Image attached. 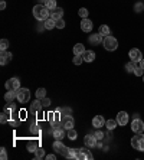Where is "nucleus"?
<instances>
[{
	"instance_id": "f257e3e1",
	"label": "nucleus",
	"mask_w": 144,
	"mask_h": 160,
	"mask_svg": "<svg viewBox=\"0 0 144 160\" xmlns=\"http://www.w3.org/2000/svg\"><path fill=\"white\" fill-rule=\"evenodd\" d=\"M33 16H35L36 20L45 22L46 19L51 18V10H48L45 4H36V6L33 8Z\"/></svg>"
},
{
	"instance_id": "f03ea898",
	"label": "nucleus",
	"mask_w": 144,
	"mask_h": 160,
	"mask_svg": "<svg viewBox=\"0 0 144 160\" xmlns=\"http://www.w3.org/2000/svg\"><path fill=\"white\" fill-rule=\"evenodd\" d=\"M131 146L138 152H144V134L137 133L133 138H131Z\"/></svg>"
},
{
	"instance_id": "7ed1b4c3",
	"label": "nucleus",
	"mask_w": 144,
	"mask_h": 160,
	"mask_svg": "<svg viewBox=\"0 0 144 160\" xmlns=\"http://www.w3.org/2000/svg\"><path fill=\"white\" fill-rule=\"evenodd\" d=\"M102 45H104V48L107 49V51H115V49L118 48V42H117V39H115L114 36H111V35L104 36Z\"/></svg>"
},
{
	"instance_id": "20e7f679",
	"label": "nucleus",
	"mask_w": 144,
	"mask_h": 160,
	"mask_svg": "<svg viewBox=\"0 0 144 160\" xmlns=\"http://www.w3.org/2000/svg\"><path fill=\"white\" fill-rule=\"evenodd\" d=\"M53 150H55L56 153H59L61 156L69 159V147H67L61 140H56V142L53 143Z\"/></svg>"
},
{
	"instance_id": "39448f33",
	"label": "nucleus",
	"mask_w": 144,
	"mask_h": 160,
	"mask_svg": "<svg viewBox=\"0 0 144 160\" xmlns=\"http://www.w3.org/2000/svg\"><path fill=\"white\" fill-rule=\"evenodd\" d=\"M30 100V91L27 88H19L17 89V101L20 104H26Z\"/></svg>"
},
{
	"instance_id": "423d86ee",
	"label": "nucleus",
	"mask_w": 144,
	"mask_h": 160,
	"mask_svg": "<svg viewBox=\"0 0 144 160\" xmlns=\"http://www.w3.org/2000/svg\"><path fill=\"white\" fill-rule=\"evenodd\" d=\"M65 136H67L65 127H63L62 124H61V126L55 124V126H53V137H55L56 140H62V138H65Z\"/></svg>"
},
{
	"instance_id": "0eeeda50",
	"label": "nucleus",
	"mask_w": 144,
	"mask_h": 160,
	"mask_svg": "<svg viewBox=\"0 0 144 160\" xmlns=\"http://www.w3.org/2000/svg\"><path fill=\"white\" fill-rule=\"evenodd\" d=\"M131 130H133L136 134L137 133H143L144 131V123L140 118H134L133 123H131Z\"/></svg>"
},
{
	"instance_id": "6e6552de",
	"label": "nucleus",
	"mask_w": 144,
	"mask_h": 160,
	"mask_svg": "<svg viewBox=\"0 0 144 160\" xmlns=\"http://www.w3.org/2000/svg\"><path fill=\"white\" fill-rule=\"evenodd\" d=\"M128 56H130V59L133 61V62H140L141 59H143V53H141V51L140 49H131V51H130L128 52Z\"/></svg>"
},
{
	"instance_id": "1a4fd4ad",
	"label": "nucleus",
	"mask_w": 144,
	"mask_h": 160,
	"mask_svg": "<svg viewBox=\"0 0 144 160\" xmlns=\"http://www.w3.org/2000/svg\"><path fill=\"white\" fill-rule=\"evenodd\" d=\"M19 88H20V79L16 78V77L10 78L6 82V89H15V91H17Z\"/></svg>"
},
{
	"instance_id": "9d476101",
	"label": "nucleus",
	"mask_w": 144,
	"mask_h": 160,
	"mask_svg": "<svg viewBox=\"0 0 144 160\" xmlns=\"http://www.w3.org/2000/svg\"><path fill=\"white\" fill-rule=\"evenodd\" d=\"M42 108H43V104H42V100H39V98H36V100L30 104L29 107V111L30 112H39L42 111Z\"/></svg>"
},
{
	"instance_id": "9b49d317",
	"label": "nucleus",
	"mask_w": 144,
	"mask_h": 160,
	"mask_svg": "<svg viewBox=\"0 0 144 160\" xmlns=\"http://www.w3.org/2000/svg\"><path fill=\"white\" fill-rule=\"evenodd\" d=\"M97 137H95V134H87L84 138V143L87 147H94V146H97Z\"/></svg>"
},
{
	"instance_id": "f8f14e48",
	"label": "nucleus",
	"mask_w": 144,
	"mask_h": 160,
	"mask_svg": "<svg viewBox=\"0 0 144 160\" xmlns=\"http://www.w3.org/2000/svg\"><path fill=\"white\" fill-rule=\"evenodd\" d=\"M81 29H82V32H85V33H89V32L92 30V22H91L88 18L82 19L81 20Z\"/></svg>"
},
{
	"instance_id": "ddd939ff",
	"label": "nucleus",
	"mask_w": 144,
	"mask_h": 160,
	"mask_svg": "<svg viewBox=\"0 0 144 160\" xmlns=\"http://www.w3.org/2000/svg\"><path fill=\"white\" fill-rule=\"evenodd\" d=\"M12 58H13L12 52H7V51H2V55H0V63H2V65H7V63L12 61Z\"/></svg>"
},
{
	"instance_id": "4468645a",
	"label": "nucleus",
	"mask_w": 144,
	"mask_h": 160,
	"mask_svg": "<svg viewBox=\"0 0 144 160\" xmlns=\"http://www.w3.org/2000/svg\"><path fill=\"white\" fill-rule=\"evenodd\" d=\"M92 154H91V152L88 150V147H82V149H79V160H91L92 159Z\"/></svg>"
},
{
	"instance_id": "2eb2a0df",
	"label": "nucleus",
	"mask_w": 144,
	"mask_h": 160,
	"mask_svg": "<svg viewBox=\"0 0 144 160\" xmlns=\"http://www.w3.org/2000/svg\"><path fill=\"white\" fill-rule=\"evenodd\" d=\"M88 41H89V43H92V45H100L104 41V36L101 33H92V35H89Z\"/></svg>"
},
{
	"instance_id": "dca6fc26",
	"label": "nucleus",
	"mask_w": 144,
	"mask_h": 160,
	"mask_svg": "<svg viewBox=\"0 0 144 160\" xmlns=\"http://www.w3.org/2000/svg\"><path fill=\"white\" fill-rule=\"evenodd\" d=\"M117 121H118L120 126H126V124L128 123V114H127L126 111H120L118 114H117Z\"/></svg>"
},
{
	"instance_id": "f3484780",
	"label": "nucleus",
	"mask_w": 144,
	"mask_h": 160,
	"mask_svg": "<svg viewBox=\"0 0 144 160\" xmlns=\"http://www.w3.org/2000/svg\"><path fill=\"white\" fill-rule=\"evenodd\" d=\"M102 126H105V120L102 116H95L92 118V127L94 128H101Z\"/></svg>"
},
{
	"instance_id": "a211bd4d",
	"label": "nucleus",
	"mask_w": 144,
	"mask_h": 160,
	"mask_svg": "<svg viewBox=\"0 0 144 160\" xmlns=\"http://www.w3.org/2000/svg\"><path fill=\"white\" fill-rule=\"evenodd\" d=\"M4 100L7 102H12L13 100H17V91L15 89H7V92L4 94Z\"/></svg>"
},
{
	"instance_id": "6ab92c4d",
	"label": "nucleus",
	"mask_w": 144,
	"mask_h": 160,
	"mask_svg": "<svg viewBox=\"0 0 144 160\" xmlns=\"http://www.w3.org/2000/svg\"><path fill=\"white\" fill-rule=\"evenodd\" d=\"M49 121L52 123V126H55V124L61 123V112L59 111H55V112H51L49 114Z\"/></svg>"
},
{
	"instance_id": "aec40b11",
	"label": "nucleus",
	"mask_w": 144,
	"mask_h": 160,
	"mask_svg": "<svg viewBox=\"0 0 144 160\" xmlns=\"http://www.w3.org/2000/svg\"><path fill=\"white\" fill-rule=\"evenodd\" d=\"M63 16V9L62 8H56L55 10L51 12V18L53 19V20H58V19H62Z\"/></svg>"
},
{
	"instance_id": "412c9836",
	"label": "nucleus",
	"mask_w": 144,
	"mask_h": 160,
	"mask_svg": "<svg viewBox=\"0 0 144 160\" xmlns=\"http://www.w3.org/2000/svg\"><path fill=\"white\" fill-rule=\"evenodd\" d=\"M82 58H84L85 62H92V61L95 59V52H94V51H85Z\"/></svg>"
},
{
	"instance_id": "4be33fe9",
	"label": "nucleus",
	"mask_w": 144,
	"mask_h": 160,
	"mask_svg": "<svg viewBox=\"0 0 144 160\" xmlns=\"http://www.w3.org/2000/svg\"><path fill=\"white\" fill-rule=\"evenodd\" d=\"M85 52V46L82 43H77L74 46V55H84Z\"/></svg>"
},
{
	"instance_id": "5701e85b",
	"label": "nucleus",
	"mask_w": 144,
	"mask_h": 160,
	"mask_svg": "<svg viewBox=\"0 0 144 160\" xmlns=\"http://www.w3.org/2000/svg\"><path fill=\"white\" fill-rule=\"evenodd\" d=\"M45 6H46V9H48V10H55L56 8H58V6H56V0H46V2H45Z\"/></svg>"
},
{
	"instance_id": "b1692460",
	"label": "nucleus",
	"mask_w": 144,
	"mask_h": 160,
	"mask_svg": "<svg viewBox=\"0 0 144 160\" xmlns=\"http://www.w3.org/2000/svg\"><path fill=\"white\" fill-rule=\"evenodd\" d=\"M117 124H118V121H117V120H107V121H105V126H107V128L110 131H112L115 128V127H117Z\"/></svg>"
},
{
	"instance_id": "393cba45",
	"label": "nucleus",
	"mask_w": 144,
	"mask_h": 160,
	"mask_svg": "<svg viewBox=\"0 0 144 160\" xmlns=\"http://www.w3.org/2000/svg\"><path fill=\"white\" fill-rule=\"evenodd\" d=\"M53 28H56L55 26V20L52 18H49V19H46L45 20V29H48V30H52Z\"/></svg>"
},
{
	"instance_id": "a878e982",
	"label": "nucleus",
	"mask_w": 144,
	"mask_h": 160,
	"mask_svg": "<svg viewBox=\"0 0 144 160\" xmlns=\"http://www.w3.org/2000/svg\"><path fill=\"white\" fill-rule=\"evenodd\" d=\"M77 131L74 130V127H72V128H68L67 130V137L69 138V140H77Z\"/></svg>"
},
{
	"instance_id": "bb28decb",
	"label": "nucleus",
	"mask_w": 144,
	"mask_h": 160,
	"mask_svg": "<svg viewBox=\"0 0 144 160\" xmlns=\"http://www.w3.org/2000/svg\"><path fill=\"white\" fill-rule=\"evenodd\" d=\"M98 33H101L102 36H107V35H110V28H108L107 25H101Z\"/></svg>"
},
{
	"instance_id": "cd10ccee",
	"label": "nucleus",
	"mask_w": 144,
	"mask_h": 160,
	"mask_svg": "<svg viewBox=\"0 0 144 160\" xmlns=\"http://www.w3.org/2000/svg\"><path fill=\"white\" fill-rule=\"evenodd\" d=\"M43 157H45V150L42 147H37L35 150V159H43Z\"/></svg>"
},
{
	"instance_id": "c85d7f7f",
	"label": "nucleus",
	"mask_w": 144,
	"mask_h": 160,
	"mask_svg": "<svg viewBox=\"0 0 144 160\" xmlns=\"http://www.w3.org/2000/svg\"><path fill=\"white\" fill-rule=\"evenodd\" d=\"M45 97H46V89H45V88H37L36 98H39V100H43Z\"/></svg>"
},
{
	"instance_id": "c756f323",
	"label": "nucleus",
	"mask_w": 144,
	"mask_h": 160,
	"mask_svg": "<svg viewBox=\"0 0 144 160\" xmlns=\"http://www.w3.org/2000/svg\"><path fill=\"white\" fill-rule=\"evenodd\" d=\"M134 68H136V62H133V61H130L128 63H126L127 72H134Z\"/></svg>"
},
{
	"instance_id": "7c9ffc66",
	"label": "nucleus",
	"mask_w": 144,
	"mask_h": 160,
	"mask_svg": "<svg viewBox=\"0 0 144 160\" xmlns=\"http://www.w3.org/2000/svg\"><path fill=\"white\" fill-rule=\"evenodd\" d=\"M7 48H9V41L7 39H2L0 41V49L2 51H7Z\"/></svg>"
},
{
	"instance_id": "2f4dec72",
	"label": "nucleus",
	"mask_w": 144,
	"mask_h": 160,
	"mask_svg": "<svg viewBox=\"0 0 144 160\" xmlns=\"http://www.w3.org/2000/svg\"><path fill=\"white\" fill-rule=\"evenodd\" d=\"M9 117H10V116H9L7 112L3 111V112H2V117H0V123H2V124L7 123V121H9Z\"/></svg>"
},
{
	"instance_id": "473e14b6",
	"label": "nucleus",
	"mask_w": 144,
	"mask_h": 160,
	"mask_svg": "<svg viewBox=\"0 0 144 160\" xmlns=\"http://www.w3.org/2000/svg\"><path fill=\"white\" fill-rule=\"evenodd\" d=\"M134 74H136V77H143V75H144V69L141 67H137V65H136V68H134Z\"/></svg>"
},
{
	"instance_id": "72a5a7b5",
	"label": "nucleus",
	"mask_w": 144,
	"mask_h": 160,
	"mask_svg": "<svg viewBox=\"0 0 144 160\" xmlns=\"http://www.w3.org/2000/svg\"><path fill=\"white\" fill-rule=\"evenodd\" d=\"M55 26L58 28V29H63V28H65V20H63V19H58V20H55Z\"/></svg>"
},
{
	"instance_id": "f704fd0d",
	"label": "nucleus",
	"mask_w": 144,
	"mask_h": 160,
	"mask_svg": "<svg viewBox=\"0 0 144 160\" xmlns=\"http://www.w3.org/2000/svg\"><path fill=\"white\" fill-rule=\"evenodd\" d=\"M78 13H79V16H81L82 19H87V18H88V13H89V12L87 10V9H85V8H81V9H79V12H78Z\"/></svg>"
},
{
	"instance_id": "c9c22d12",
	"label": "nucleus",
	"mask_w": 144,
	"mask_h": 160,
	"mask_svg": "<svg viewBox=\"0 0 144 160\" xmlns=\"http://www.w3.org/2000/svg\"><path fill=\"white\" fill-rule=\"evenodd\" d=\"M82 62H84V58H82V55H75L74 56V63H75V65H81Z\"/></svg>"
},
{
	"instance_id": "e433bc0d",
	"label": "nucleus",
	"mask_w": 144,
	"mask_h": 160,
	"mask_svg": "<svg viewBox=\"0 0 144 160\" xmlns=\"http://www.w3.org/2000/svg\"><path fill=\"white\" fill-rule=\"evenodd\" d=\"M134 10H136L137 13H141V12L144 10V4L143 3H136L134 4Z\"/></svg>"
},
{
	"instance_id": "4c0bfd02",
	"label": "nucleus",
	"mask_w": 144,
	"mask_h": 160,
	"mask_svg": "<svg viewBox=\"0 0 144 160\" xmlns=\"http://www.w3.org/2000/svg\"><path fill=\"white\" fill-rule=\"evenodd\" d=\"M2 152H0V159L2 160H6L7 159V152H6V149H4V147H2Z\"/></svg>"
},
{
	"instance_id": "58836bf2",
	"label": "nucleus",
	"mask_w": 144,
	"mask_h": 160,
	"mask_svg": "<svg viewBox=\"0 0 144 160\" xmlns=\"http://www.w3.org/2000/svg\"><path fill=\"white\" fill-rule=\"evenodd\" d=\"M95 137H97V140H102V138H104V133L100 130V128H97V131H95Z\"/></svg>"
},
{
	"instance_id": "ea45409f",
	"label": "nucleus",
	"mask_w": 144,
	"mask_h": 160,
	"mask_svg": "<svg viewBox=\"0 0 144 160\" xmlns=\"http://www.w3.org/2000/svg\"><path fill=\"white\" fill-rule=\"evenodd\" d=\"M42 104H43V107H49V105H51V100L45 97L43 100H42Z\"/></svg>"
},
{
	"instance_id": "a19ab883",
	"label": "nucleus",
	"mask_w": 144,
	"mask_h": 160,
	"mask_svg": "<svg viewBox=\"0 0 144 160\" xmlns=\"http://www.w3.org/2000/svg\"><path fill=\"white\" fill-rule=\"evenodd\" d=\"M37 149V146L35 144V143H32V144H29V152H33L35 153V150Z\"/></svg>"
},
{
	"instance_id": "79ce46f5",
	"label": "nucleus",
	"mask_w": 144,
	"mask_h": 160,
	"mask_svg": "<svg viewBox=\"0 0 144 160\" xmlns=\"http://www.w3.org/2000/svg\"><path fill=\"white\" fill-rule=\"evenodd\" d=\"M0 9H2V10H4V9H6V2H4V0H2V2H0Z\"/></svg>"
},
{
	"instance_id": "37998d69",
	"label": "nucleus",
	"mask_w": 144,
	"mask_h": 160,
	"mask_svg": "<svg viewBox=\"0 0 144 160\" xmlns=\"http://www.w3.org/2000/svg\"><path fill=\"white\" fill-rule=\"evenodd\" d=\"M45 159H48V160H53V159H55V154H48V156H45Z\"/></svg>"
},
{
	"instance_id": "c03bdc74",
	"label": "nucleus",
	"mask_w": 144,
	"mask_h": 160,
	"mask_svg": "<svg viewBox=\"0 0 144 160\" xmlns=\"http://www.w3.org/2000/svg\"><path fill=\"white\" fill-rule=\"evenodd\" d=\"M140 67L144 69V59H141V61H140Z\"/></svg>"
},
{
	"instance_id": "a18cd8bd",
	"label": "nucleus",
	"mask_w": 144,
	"mask_h": 160,
	"mask_svg": "<svg viewBox=\"0 0 144 160\" xmlns=\"http://www.w3.org/2000/svg\"><path fill=\"white\" fill-rule=\"evenodd\" d=\"M143 82H144V75H143Z\"/></svg>"
}]
</instances>
